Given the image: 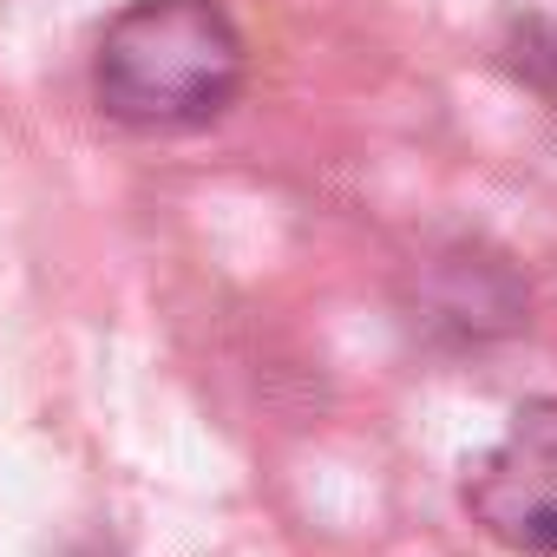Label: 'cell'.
<instances>
[{
  "label": "cell",
  "instance_id": "obj_2",
  "mask_svg": "<svg viewBox=\"0 0 557 557\" xmlns=\"http://www.w3.org/2000/svg\"><path fill=\"white\" fill-rule=\"evenodd\" d=\"M466 511L518 557H557V400L518 407L505 440L466 472Z\"/></svg>",
  "mask_w": 557,
  "mask_h": 557
},
{
  "label": "cell",
  "instance_id": "obj_3",
  "mask_svg": "<svg viewBox=\"0 0 557 557\" xmlns=\"http://www.w3.org/2000/svg\"><path fill=\"white\" fill-rule=\"evenodd\" d=\"M420 322L446 329L459 342H485V335H505L524 322V289L505 262H492L479 249H453L420 269Z\"/></svg>",
  "mask_w": 557,
  "mask_h": 557
},
{
  "label": "cell",
  "instance_id": "obj_4",
  "mask_svg": "<svg viewBox=\"0 0 557 557\" xmlns=\"http://www.w3.org/2000/svg\"><path fill=\"white\" fill-rule=\"evenodd\" d=\"M511 73L557 106V27L550 21H518L511 27Z\"/></svg>",
  "mask_w": 557,
  "mask_h": 557
},
{
  "label": "cell",
  "instance_id": "obj_5",
  "mask_svg": "<svg viewBox=\"0 0 557 557\" xmlns=\"http://www.w3.org/2000/svg\"><path fill=\"white\" fill-rule=\"evenodd\" d=\"M73 557H112V550H73Z\"/></svg>",
  "mask_w": 557,
  "mask_h": 557
},
{
  "label": "cell",
  "instance_id": "obj_1",
  "mask_svg": "<svg viewBox=\"0 0 557 557\" xmlns=\"http://www.w3.org/2000/svg\"><path fill=\"white\" fill-rule=\"evenodd\" d=\"M243 34L216 0H132L106 21L92 60L106 119L138 132H184L223 119L243 92Z\"/></svg>",
  "mask_w": 557,
  "mask_h": 557
}]
</instances>
